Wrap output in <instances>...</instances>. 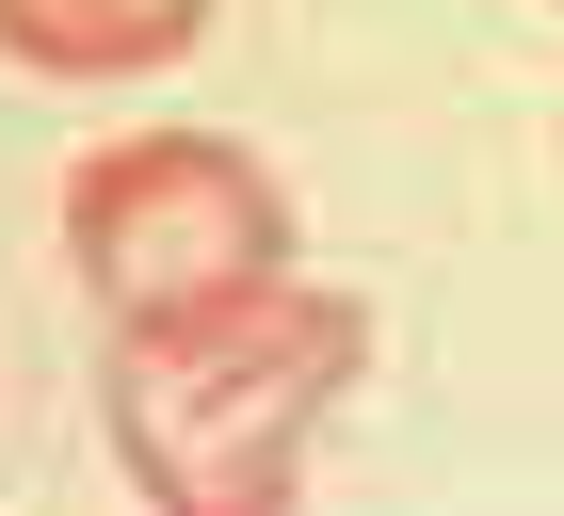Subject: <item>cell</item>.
Listing matches in <instances>:
<instances>
[{"label": "cell", "instance_id": "cell-1", "mask_svg": "<svg viewBox=\"0 0 564 516\" xmlns=\"http://www.w3.org/2000/svg\"><path fill=\"white\" fill-rule=\"evenodd\" d=\"M355 372H371V307L274 275V291L177 307V323H113L97 420L162 516H291Z\"/></svg>", "mask_w": 564, "mask_h": 516}, {"label": "cell", "instance_id": "cell-2", "mask_svg": "<svg viewBox=\"0 0 564 516\" xmlns=\"http://www.w3.org/2000/svg\"><path fill=\"white\" fill-rule=\"evenodd\" d=\"M65 258L113 323H177V307L274 291L291 275V194L210 129H130L65 178Z\"/></svg>", "mask_w": 564, "mask_h": 516}, {"label": "cell", "instance_id": "cell-3", "mask_svg": "<svg viewBox=\"0 0 564 516\" xmlns=\"http://www.w3.org/2000/svg\"><path fill=\"white\" fill-rule=\"evenodd\" d=\"M210 33V0H0V65L33 82H162Z\"/></svg>", "mask_w": 564, "mask_h": 516}]
</instances>
